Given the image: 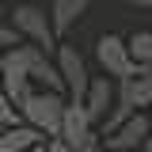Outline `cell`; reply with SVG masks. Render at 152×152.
I'll return each mask as SVG.
<instances>
[{
  "label": "cell",
  "mask_w": 152,
  "mask_h": 152,
  "mask_svg": "<svg viewBox=\"0 0 152 152\" xmlns=\"http://www.w3.org/2000/svg\"><path fill=\"white\" fill-rule=\"evenodd\" d=\"M65 107H69L65 91H31V99L23 103V122L34 126V129H42L46 137H57L61 133Z\"/></svg>",
  "instance_id": "cell-1"
},
{
  "label": "cell",
  "mask_w": 152,
  "mask_h": 152,
  "mask_svg": "<svg viewBox=\"0 0 152 152\" xmlns=\"http://www.w3.org/2000/svg\"><path fill=\"white\" fill-rule=\"evenodd\" d=\"M12 27L23 34V42H31L38 50H46V53L57 50V34H53V23L46 15V8H38V4H15L12 8Z\"/></svg>",
  "instance_id": "cell-2"
},
{
  "label": "cell",
  "mask_w": 152,
  "mask_h": 152,
  "mask_svg": "<svg viewBox=\"0 0 152 152\" xmlns=\"http://www.w3.org/2000/svg\"><path fill=\"white\" fill-rule=\"evenodd\" d=\"M57 72L65 80V99L69 103H84V95H88V84H91V76H88V61L80 57L76 46H65V42H57Z\"/></svg>",
  "instance_id": "cell-3"
},
{
  "label": "cell",
  "mask_w": 152,
  "mask_h": 152,
  "mask_svg": "<svg viewBox=\"0 0 152 152\" xmlns=\"http://www.w3.org/2000/svg\"><path fill=\"white\" fill-rule=\"evenodd\" d=\"M95 57H99V65H103V76H110V80H129L137 72V61L129 57V42L118 34H103L95 42Z\"/></svg>",
  "instance_id": "cell-4"
},
{
  "label": "cell",
  "mask_w": 152,
  "mask_h": 152,
  "mask_svg": "<svg viewBox=\"0 0 152 152\" xmlns=\"http://www.w3.org/2000/svg\"><path fill=\"white\" fill-rule=\"evenodd\" d=\"M57 141H65L72 152H84V148H91V145H99L95 122L88 118L84 103H69V107H65V118H61V133H57Z\"/></svg>",
  "instance_id": "cell-5"
},
{
  "label": "cell",
  "mask_w": 152,
  "mask_h": 152,
  "mask_svg": "<svg viewBox=\"0 0 152 152\" xmlns=\"http://www.w3.org/2000/svg\"><path fill=\"white\" fill-rule=\"evenodd\" d=\"M148 133H152V118L145 110H133L114 133H107V145L103 148H110V152H141Z\"/></svg>",
  "instance_id": "cell-6"
},
{
  "label": "cell",
  "mask_w": 152,
  "mask_h": 152,
  "mask_svg": "<svg viewBox=\"0 0 152 152\" xmlns=\"http://www.w3.org/2000/svg\"><path fill=\"white\" fill-rule=\"evenodd\" d=\"M114 107V80L110 76H91V84H88V95H84V110L91 118L95 126H103V118L110 114Z\"/></svg>",
  "instance_id": "cell-7"
},
{
  "label": "cell",
  "mask_w": 152,
  "mask_h": 152,
  "mask_svg": "<svg viewBox=\"0 0 152 152\" xmlns=\"http://www.w3.org/2000/svg\"><path fill=\"white\" fill-rule=\"evenodd\" d=\"M42 141H46V133L27 122L0 129V152H31V148H42Z\"/></svg>",
  "instance_id": "cell-8"
},
{
  "label": "cell",
  "mask_w": 152,
  "mask_h": 152,
  "mask_svg": "<svg viewBox=\"0 0 152 152\" xmlns=\"http://www.w3.org/2000/svg\"><path fill=\"white\" fill-rule=\"evenodd\" d=\"M88 12V0H53V8H50V23H53V34H69L76 27V19Z\"/></svg>",
  "instance_id": "cell-9"
},
{
  "label": "cell",
  "mask_w": 152,
  "mask_h": 152,
  "mask_svg": "<svg viewBox=\"0 0 152 152\" xmlns=\"http://www.w3.org/2000/svg\"><path fill=\"white\" fill-rule=\"evenodd\" d=\"M126 88H129V99L137 110L152 107V65H137V72L126 80Z\"/></svg>",
  "instance_id": "cell-10"
},
{
  "label": "cell",
  "mask_w": 152,
  "mask_h": 152,
  "mask_svg": "<svg viewBox=\"0 0 152 152\" xmlns=\"http://www.w3.org/2000/svg\"><path fill=\"white\" fill-rule=\"evenodd\" d=\"M129 57L137 65H152V31H137L129 38Z\"/></svg>",
  "instance_id": "cell-11"
},
{
  "label": "cell",
  "mask_w": 152,
  "mask_h": 152,
  "mask_svg": "<svg viewBox=\"0 0 152 152\" xmlns=\"http://www.w3.org/2000/svg\"><path fill=\"white\" fill-rule=\"evenodd\" d=\"M23 122V110H19L15 103L8 99V95L0 91V129H8V126H19Z\"/></svg>",
  "instance_id": "cell-12"
},
{
  "label": "cell",
  "mask_w": 152,
  "mask_h": 152,
  "mask_svg": "<svg viewBox=\"0 0 152 152\" xmlns=\"http://www.w3.org/2000/svg\"><path fill=\"white\" fill-rule=\"evenodd\" d=\"M19 42H23V34H19L12 23H0V50H15Z\"/></svg>",
  "instance_id": "cell-13"
},
{
  "label": "cell",
  "mask_w": 152,
  "mask_h": 152,
  "mask_svg": "<svg viewBox=\"0 0 152 152\" xmlns=\"http://www.w3.org/2000/svg\"><path fill=\"white\" fill-rule=\"evenodd\" d=\"M42 152H72V148H69L65 141H57V137H50V141L42 145Z\"/></svg>",
  "instance_id": "cell-14"
},
{
  "label": "cell",
  "mask_w": 152,
  "mask_h": 152,
  "mask_svg": "<svg viewBox=\"0 0 152 152\" xmlns=\"http://www.w3.org/2000/svg\"><path fill=\"white\" fill-rule=\"evenodd\" d=\"M126 4H133V8H148V12H152V0H126Z\"/></svg>",
  "instance_id": "cell-15"
},
{
  "label": "cell",
  "mask_w": 152,
  "mask_h": 152,
  "mask_svg": "<svg viewBox=\"0 0 152 152\" xmlns=\"http://www.w3.org/2000/svg\"><path fill=\"white\" fill-rule=\"evenodd\" d=\"M141 152H152V133L145 137V148H141Z\"/></svg>",
  "instance_id": "cell-16"
},
{
  "label": "cell",
  "mask_w": 152,
  "mask_h": 152,
  "mask_svg": "<svg viewBox=\"0 0 152 152\" xmlns=\"http://www.w3.org/2000/svg\"><path fill=\"white\" fill-rule=\"evenodd\" d=\"M84 152H110V148H103V145H91V148H84Z\"/></svg>",
  "instance_id": "cell-17"
},
{
  "label": "cell",
  "mask_w": 152,
  "mask_h": 152,
  "mask_svg": "<svg viewBox=\"0 0 152 152\" xmlns=\"http://www.w3.org/2000/svg\"><path fill=\"white\" fill-rule=\"evenodd\" d=\"M31 152H42V148H31Z\"/></svg>",
  "instance_id": "cell-18"
},
{
  "label": "cell",
  "mask_w": 152,
  "mask_h": 152,
  "mask_svg": "<svg viewBox=\"0 0 152 152\" xmlns=\"http://www.w3.org/2000/svg\"><path fill=\"white\" fill-rule=\"evenodd\" d=\"M0 57H4V50H0Z\"/></svg>",
  "instance_id": "cell-19"
},
{
  "label": "cell",
  "mask_w": 152,
  "mask_h": 152,
  "mask_svg": "<svg viewBox=\"0 0 152 152\" xmlns=\"http://www.w3.org/2000/svg\"><path fill=\"white\" fill-rule=\"evenodd\" d=\"M148 118H152V114H148Z\"/></svg>",
  "instance_id": "cell-20"
}]
</instances>
